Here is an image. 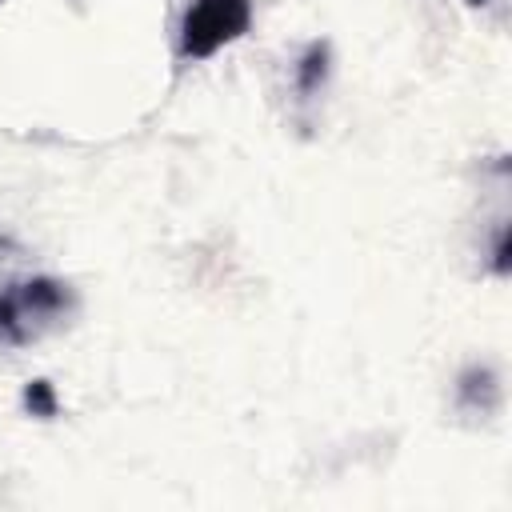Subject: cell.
Returning a JSON list of instances; mask_svg holds the SVG:
<instances>
[{
    "label": "cell",
    "mask_w": 512,
    "mask_h": 512,
    "mask_svg": "<svg viewBox=\"0 0 512 512\" xmlns=\"http://www.w3.org/2000/svg\"><path fill=\"white\" fill-rule=\"evenodd\" d=\"M252 24V0H192L180 20V60H208Z\"/></svg>",
    "instance_id": "2"
},
{
    "label": "cell",
    "mask_w": 512,
    "mask_h": 512,
    "mask_svg": "<svg viewBox=\"0 0 512 512\" xmlns=\"http://www.w3.org/2000/svg\"><path fill=\"white\" fill-rule=\"evenodd\" d=\"M12 240L0 236V332L12 340H28L36 332V324L56 320L68 308V288L60 280L48 276H16L8 264L12 256Z\"/></svg>",
    "instance_id": "1"
},
{
    "label": "cell",
    "mask_w": 512,
    "mask_h": 512,
    "mask_svg": "<svg viewBox=\"0 0 512 512\" xmlns=\"http://www.w3.org/2000/svg\"><path fill=\"white\" fill-rule=\"evenodd\" d=\"M24 408L32 412V416H56L60 412V404H56V392H52V384L48 380H32L28 388H24Z\"/></svg>",
    "instance_id": "4"
},
{
    "label": "cell",
    "mask_w": 512,
    "mask_h": 512,
    "mask_svg": "<svg viewBox=\"0 0 512 512\" xmlns=\"http://www.w3.org/2000/svg\"><path fill=\"white\" fill-rule=\"evenodd\" d=\"M324 72H328V48L324 44H308V52L300 56V68H296V88L304 96H312L324 84Z\"/></svg>",
    "instance_id": "3"
}]
</instances>
